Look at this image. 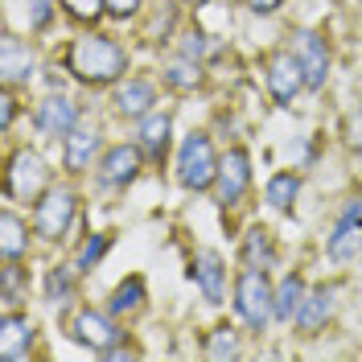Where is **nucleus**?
<instances>
[{
  "label": "nucleus",
  "mask_w": 362,
  "mask_h": 362,
  "mask_svg": "<svg viewBox=\"0 0 362 362\" xmlns=\"http://www.w3.org/2000/svg\"><path fill=\"white\" fill-rule=\"evenodd\" d=\"M334 313V288H313V293L305 296V305H300V313H296V321H300V329L305 334H317L321 325H325V317Z\"/></svg>",
  "instance_id": "nucleus-17"
},
{
  "label": "nucleus",
  "mask_w": 362,
  "mask_h": 362,
  "mask_svg": "<svg viewBox=\"0 0 362 362\" xmlns=\"http://www.w3.org/2000/svg\"><path fill=\"white\" fill-rule=\"evenodd\" d=\"M165 78H169L173 87H194V83H198V66H189V62H173Z\"/></svg>",
  "instance_id": "nucleus-30"
},
{
  "label": "nucleus",
  "mask_w": 362,
  "mask_h": 362,
  "mask_svg": "<svg viewBox=\"0 0 362 362\" xmlns=\"http://www.w3.org/2000/svg\"><path fill=\"white\" fill-rule=\"evenodd\" d=\"M49 17H54V4L49 0H25V21H29V29H45Z\"/></svg>",
  "instance_id": "nucleus-29"
},
{
  "label": "nucleus",
  "mask_w": 362,
  "mask_h": 362,
  "mask_svg": "<svg viewBox=\"0 0 362 362\" xmlns=\"http://www.w3.org/2000/svg\"><path fill=\"white\" fill-rule=\"evenodd\" d=\"M140 148L153 160L165 157V148H169V115H148V119H144V128H140Z\"/></svg>",
  "instance_id": "nucleus-20"
},
{
  "label": "nucleus",
  "mask_w": 362,
  "mask_h": 362,
  "mask_svg": "<svg viewBox=\"0 0 362 362\" xmlns=\"http://www.w3.org/2000/svg\"><path fill=\"white\" fill-rule=\"evenodd\" d=\"M235 309H239V317L247 321L255 334L268 325V317H276V293H272L264 268H247L239 276V284H235Z\"/></svg>",
  "instance_id": "nucleus-3"
},
{
  "label": "nucleus",
  "mask_w": 362,
  "mask_h": 362,
  "mask_svg": "<svg viewBox=\"0 0 362 362\" xmlns=\"http://www.w3.org/2000/svg\"><path fill=\"white\" fill-rule=\"evenodd\" d=\"M136 169H140V153L128 148V144H115V148H107V157L99 165V181L103 185H128L136 177Z\"/></svg>",
  "instance_id": "nucleus-14"
},
{
  "label": "nucleus",
  "mask_w": 362,
  "mask_h": 362,
  "mask_svg": "<svg viewBox=\"0 0 362 362\" xmlns=\"http://www.w3.org/2000/svg\"><path fill=\"white\" fill-rule=\"evenodd\" d=\"M74 206L78 198L70 194V189H54V194H45V202H37V235L42 239H62L74 223Z\"/></svg>",
  "instance_id": "nucleus-5"
},
{
  "label": "nucleus",
  "mask_w": 362,
  "mask_h": 362,
  "mask_svg": "<svg viewBox=\"0 0 362 362\" xmlns=\"http://www.w3.org/2000/svg\"><path fill=\"white\" fill-rule=\"evenodd\" d=\"M177 181L185 189H206L210 181H218V157H214V144L206 132H189L181 140Z\"/></svg>",
  "instance_id": "nucleus-2"
},
{
  "label": "nucleus",
  "mask_w": 362,
  "mask_h": 362,
  "mask_svg": "<svg viewBox=\"0 0 362 362\" xmlns=\"http://www.w3.org/2000/svg\"><path fill=\"white\" fill-rule=\"evenodd\" d=\"M0 226H4V239H0V243H4V259L13 264V259L25 251V243H29V239H25V226H21L17 214H4V223Z\"/></svg>",
  "instance_id": "nucleus-24"
},
{
  "label": "nucleus",
  "mask_w": 362,
  "mask_h": 362,
  "mask_svg": "<svg viewBox=\"0 0 362 362\" xmlns=\"http://www.w3.org/2000/svg\"><path fill=\"white\" fill-rule=\"evenodd\" d=\"M247 181H251V157L243 148H230V153L218 160V202L235 206L247 194Z\"/></svg>",
  "instance_id": "nucleus-8"
},
{
  "label": "nucleus",
  "mask_w": 362,
  "mask_h": 362,
  "mask_svg": "<svg viewBox=\"0 0 362 362\" xmlns=\"http://www.w3.org/2000/svg\"><path fill=\"white\" fill-rule=\"evenodd\" d=\"M95 148H99V132L90 124H74L66 132V148H62V160H66L70 173H83L95 157Z\"/></svg>",
  "instance_id": "nucleus-13"
},
{
  "label": "nucleus",
  "mask_w": 362,
  "mask_h": 362,
  "mask_svg": "<svg viewBox=\"0 0 362 362\" xmlns=\"http://www.w3.org/2000/svg\"><path fill=\"white\" fill-rule=\"evenodd\" d=\"M247 4H251V13H276L284 0H247Z\"/></svg>",
  "instance_id": "nucleus-34"
},
{
  "label": "nucleus",
  "mask_w": 362,
  "mask_h": 362,
  "mask_svg": "<svg viewBox=\"0 0 362 362\" xmlns=\"http://www.w3.org/2000/svg\"><path fill=\"white\" fill-rule=\"evenodd\" d=\"M181 54H185V58H202V54H206V42H202V33H189V37L181 42Z\"/></svg>",
  "instance_id": "nucleus-31"
},
{
  "label": "nucleus",
  "mask_w": 362,
  "mask_h": 362,
  "mask_svg": "<svg viewBox=\"0 0 362 362\" xmlns=\"http://www.w3.org/2000/svg\"><path fill=\"white\" fill-rule=\"evenodd\" d=\"M66 66L74 78H83V83H95V87H103V83H115L124 70H128V54L119 49V42L112 37H78V42L70 45L66 54Z\"/></svg>",
  "instance_id": "nucleus-1"
},
{
  "label": "nucleus",
  "mask_w": 362,
  "mask_h": 362,
  "mask_svg": "<svg viewBox=\"0 0 362 362\" xmlns=\"http://www.w3.org/2000/svg\"><path fill=\"white\" fill-rule=\"evenodd\" d=\"M140 300H144V280H140V276H128V280L112 293V313H136Z\"/></svg>",
  "instance_id": "nucleus-22"
},
{
  "label": "nucleus",
  "mask_w": 362,
  "mask_h": 362,
  "mask_svg": "<svg viewBox=\"0 0 362 362\" xmlns=\"http://www.w3.org/2000/svg\"><path fill=\"white\" fill-rule=\"evenodd\" d=\"M293 58L296 66H300V74H305V87H325V74H329V54H325V42L317 37V33H296L293 42Z\"/></svg>",
  "instance_id": "nucleus-6"
},
{
  "label": "nucleus",
  "mask_w": 362,
  "mask_h": 362,
  "mask_svg": "<svg viewBox=\"0 0 362 362\" xmlns=\"http://www.w3.org/2000/svg\"><path fill=\"white\" fill-rule=\"evenodd\" d=\"M103 251H107V235H90L87 243H83V255H78V272L95 268L103 259Z\"/></svg>",
  "instance_id": "nucleus-28"
},
{
  "label": "nucleus",
  "mask_w": 362,
  "mask_h": 362,
  "mask_svg": "<svg viewBox=\"0 0 362 362\" xmlns=\"http://www.w3.org/2000/svg\"><path fill=\"white\" fill-rule=\"evenodd\" d=\"M70 338L83 341V346H90V350H99V354H107V350L115 346V338H119V329H115V325H112L103 313L83 309V313L70 321Z\"/></svg>",
  "instance_id": "nucleus-9"
},
{
  "label": "nucleus",
  "mask_w": 362,
  "mask_h": 362,
  "mask_svg": "<svg viewBox=\"0 0 362 362\" xmlns=\"http://www.w3.org/2000/svg\"><path fill=\"white\" fill-rule=\"evenodd\" d=\"M29 341H33V325L17 313L4 317V325H0V350H4V358L8 362L29 358Z\"/></svg>",
  "instance_id": "nucleus-16"
},
{
  "label": "nucleus",
  "mask_w": 362,
  "mask_h": 362,
  "mask_svg": "<svg viewBox=\"0 0 362 362\" xmlns=\"http://www.w3.org/2000/svg\"><path fill=\"white\" fill-rule=\"evenodd\" d=\"M62 4H66V13L74 21H95L107 8V0H62Z\"/></svg>",
  "instance_id": "nucleus-27"
},
{
  "label": "nucleus",
  "mask_w": 362,
  "mask_h": 362,
  "mask_svg": "<svg viewBox=\"0 0 362 362\" xmlns=\"http://www.w3.org/2000/svg\"><path fill=\"white\" fill-rule=\"evenodd\" d=\"M45 181H49V169H45V160L37 153H17V157L8 160V177H4V189H8V198H21V202H33L37 194L45 189Z\"/></svg>",
  "instance_id": "nucleus-4"
},
{
  "label": "nucleus",
  "mask_w": 362,
  "mask_h": 362,
  "mask_svg": "<svg viewBox=\"0 0 362 362\" xmlns=\"http://www.w3.org/2000/svg\"><path fill=\"white\" fill-rule=\"evenodd\" d=\"M78 124V103H70L66 95H49L37 107V128L45 136H66Z\"/></svg>",
  "instance_id": "nucleus-11"
},
{
  "label": "nucleus",
  "mask_w": 362,
  "mask_h": 362,
  "mask_svg": "<svg viewBox=\"0 0 362 362\" xmlns=\"http://www.w3.org/2000/svg\"><path fill=\"white\" fill-rule=\"evenodd\" d=\"M4 305H17V268H4Z\"/></svg>",
  "instance_id": "nucleus-32"
},
{
  "label": "nucleus",
  "mask_w": 362,
  "mask_h": 362,
  "mask_svg": "<svg viewBox=\"0 0 362 362\" xmlns=\"http://www.w3.org/2000/svg\"><path fill=\"white\" fill-rule=\"evenodd\" d=\"M243 255H247V264L255 268H268L272 259H276V247H272V235L264 230V226H251L247 230V243H243Z\"/></svg>",
  "instance_id": "nucleus-21"
},
{
  "label": "nucleus",
  "mask_w": 362,
  "mask_h": 362,
  "mask_svg": "<svg viewBox=\"0 0 362 362\" xmlns=\"http://www.w3.org/2000/svg\"><path fill=\"white\" fill-rule=\"evenodd\" d=\"M194 276H198V288L210 305H223V293H226V268L214 251H198L194 255Z\"/></svg>",
  "instance_id": "nucleus-12"
},
{
  "label": "nucleus",
  "mask_w": 362,
  "mask_h": 362,
  "mask_svg": "<svg viewBox=\"0 0 362 362\" xmlns=\"http://www.w3.org/2000/svg\"><path fill=\"white\" fill-rule=\"evenodd\" d=\"M33 74V54H29V45H21L13 33L4 37V83L8 87H17Z\"/></svg>",
  "instance_id": "nucleus-18"
},
{
  "label": "nucleus",
  "mask_w": 362,
  "mask_h": 362,
  "mask_svg": "<svg viewBox=\"0 0 362 362\" xmlns=\"http://www.w3.org/2000/svg\"><path fill=\"white\" fill-rule=\"evenodd\" d=\"M70 288H74V268H54L49 272V280H45V296H49V300L70 296Z\"/></svg>",
  "instance_id": "nucleus-26"
},
{
  "label": "nucleus",
  "mask_w": 362,
  "mask_h": 362,
  "mask_svg": "<svg viewBox=\"0 0 362 362\" xmlns=\"http://www.w3.org/2000/svg\"><path fill=\"white\" fill-rule=\"evenodd\" d=\"M300 83H305V74H300L293 54H276L268 62V87L276 95V103H293V95L300 90Z\"/></svg>",
  "instance_id": "nucleus-10"
},
{
  "label": "nucleus",
  "mask_w": 362,
  "mask_h": 362,
  "mask_svg": "<svg viewBox=\"0 0 362 362\" xmlns=\"http://www.w3.org/2000/svg\"><path fill=\"white\" fill-rule=\"evenodd\" d=\"M206 354H210V358H235V354H239V338H235V329H214L210 341H206Z\"/></svg>",
  "instance_id": "nucleus-25"
},
{
  "label": "nucleus",
  "mask_w": 362,
  "mask_h": 362,
  "mask_svg": "<svg viewBox=\"0 0 362 362\" xmlns=\"http://www.w3.org/2000/svg\"><path fill=\"white\" fill-rule=\"evenodd\" d=\"M185 4H202V0H185Z\"/></svg>",
  "instance_id": "nucleus-35"
},
{
  "label": "nucleus",
  "mask_w": 362,
  "mask_h": 362,
  "mask_svg": "<svg viewBox=\"0 0 362 362\" xmlns=\"http://www.w3.org/2000/svg\"><path fill=\"white\" fill-rule=\"evenodd\" d=\"M362 251V202H350L341 210L338 226H334V235H329V259H358Z\"/></svg>",
  "instance_id": "nucleus-7"
},
{
  "label": "nucleus",
  "mask_w": 362,
  "mask_h": 362,
  "mask_svg": "<svg viewBox=\"0 0 362 362\" xmlns=\"http://www.w3.org/2000/svg\"><path fill=\"white\" fill-rule=\"evenodd\" d=\"M136 8H140V0H107V13L112 17H132Z\"/></svg>",
  "instance_id": "nucleus-33"
},
{
  "label": "nucleus",
  "mask_w": 362,
  "mask_h": 362,
  "mask_svg": "<svg viewBox=\"0 0 362 362\" xmlns=\"http://www.w3.org/2000/svg\"><path fill=\"white\" fill-rule=\"evenodd\" d=\"M296 189H300L296 173H276V177L268 181V202L276 206V210H288L293 198H296Z\"/></svg>",
  "instance_id": "nucleus-23"
},
{
  "label": "nucleus",
  "mask_w": 362,
  "mask_h": 362,
  "mask_svg": "<svg viewBox=\"0 0 362 362\" xmlns=\"http://www.w3.org/2000/svg\"><path fill=\"white\" fill-rule=\"evenodd\" d=\"M300 305H305V280L300 276H284L280 288H276V317L280 321H293L300 313Z\"/></svg>",
  "instance_id": "nucleus-19"
},
{
  "label": "nucleus",
  "mask_w": 362,
  "mask_h": 362,
  "mask_svg": "<svg viewBox=\"0 0 362 362\" xmlns=\"http://www.w3.org/2000/svg\"><path fill=\"white\" fill-rule=\"evenodd\" d=\"M157 103V87L148 78H128L124 87L115 90V107L119 115H148Z\"/></svg>",
  "instance_id": "nucleus-15"
}]
</instances>
